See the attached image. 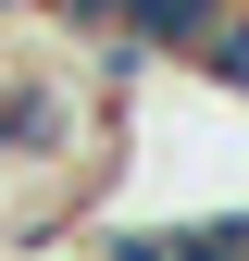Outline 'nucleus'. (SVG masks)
<instances>
[{
  "mask_svg": "<svg viewBox=\"0 0 249 261\" xmlns=\"http://www.w3.org/2000/svg\"><path fill=\"white\" fill-rule=\"evenodd\" d=\"M87 261H175V224H87Z\"/></svg>",
  "mask_w": 249,
  "mask_h": 261,
  "instance_id": "obj_3",
  "label": "nucleus"
},
{
  "mask_svg": "<svg viewBox=\"0 0 249 261\" xmlns=\"http://www.w3.org/2000/svg\"><path fill=\"white\" fill-rule=\"evenodd\" d=\"M187 75H200V87H212V100H237V112H249V0H237V13H225V25H212V50H200V62H187Z\"/></svg>",
  "mask_w": 249,
  "mask_h": 261,
  "instance_id": "obj_1",
  "label": "nucleus"
},
{
  "mask_svg": "<svg viewBox=\"0 0 249 261\" xmlns=\"http://www.w3.org/2000/svg\"><path fill=\"white\" fill-rule=\"evenodd\" d=\"M175 261H249V199L187 212V224H175Z\"/></svg>",
  "mask_w": 249,
  "mask_h": 261,
  "instance_id": "obj_2",
  "label": "nucleus"
},
{
  "mask_svg": "<svg viewBox=\"0 0 249 261\" xmlns=\"http://www.w3.org/2000/svg\"><path fill=\"white\" fill-rule=\"evenodd\" d=\"M13 261H87V249L75 237H38V249H13Z\"/></svg>",
  "mask_w": 249,
  "mask_h": 261,
  "instance_id": "obj_4",
  "label": "nucleus"
}]
</instances>
